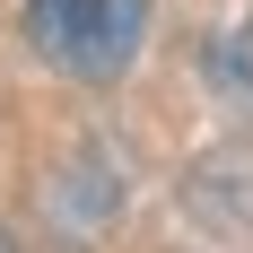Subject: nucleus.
<instances>
[{
  "instance_id": "obj_1",
  "label": "nucleus",
  "mask_w": 253,
  "mask_h": 253,
  "mask_svg": "<svg viewBox=\"0 0 253 253\" xmlns=\"http://www.w3.org/2000/svg\"><path fill=\"white\" fill-rule=\"evenodd\" d=\"M26 35L61 79H123L149 44V0H26Z\"/></svg>"
},
{
  "instance_id": "obj_2",
  "label": "nucleus",
  "mask_w": 253,
  "mask_h": 253,
  "mask_svg": "<svg viewBox=\"0 0 253 253\" xmlns=\"http://www.w3.org/2000/svg\"><path fill=\"white\" fill-rule=\"evenodd\" d=\"M0 253H18V245H9V236H0Z\"/></svg>"
}]
</instances>
